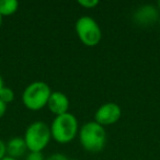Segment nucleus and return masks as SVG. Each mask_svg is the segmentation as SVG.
<instances>
[{
    "mask_svg": "<svg viewBox=\"0 0 160 160\" xmlns=\"http://www.w3.org/2000/svg\"><path fill=\"white\" fill-rule=\"evenodd\" d=\"M79 139L81 146L87 151L98 152L102 150L107 144V132L102 125L92 121L81 126Z\"/></svg>",
    "mask_w": 160,
    "mask_h": 160,
    "instance_id": "obj_1",
    "label": "nucleus"
},
{
    "mask_svg": "<svg viewBox=\"0 0 160 160\" xmlns=\"http://www.w3.org/2000/svg\"><path fill=\"white\" fill-rule=\"evenodd\" d=\"M52 94L49 86L44 81H34L30 83L22 93V102L27 109L38 111L47 105Z\"/></svg>",
    "mask_w": 160,
    "mask_h": 160,
    "instance_id": "obj_3",
    "label": "nucleus"
},
{
    "mask_svg": "<svg viewBox=\"0 0 160 160\" xmlns=\"http://www.w3.org/2000/svg\"><path fill=\"white\" fill-rule=\"evenodd\" d=\"M76 33L86 46L93 47L100 43L102 38L100 25L91 17L83 16L76 21Z\"/></svg>",
    "mask_w": 160,
    "mask_h": 160,
    "instance_id": "obj_5",
    "label": "nucleus"
},
{
    "mask_svg": "<svg viewBox=\"0 0 160 160\" xmlns=\"http://www.w3.org/2000/svg\"><path fill=\"white\" fill-rule=\"evenodd\" d=\"M1 24H2V16L0 14V28H1Z\"/></svg>",
    "mask_w": 160,
    "mask_h": 160,
    "instance_id": "obj_19",
    "label": "nucleus"
},
{
    "mask_svg": "<svg viewBox=\"0 0 160 160\" xmlns=\"http://www.w3.org/2000/svg\"><path fill=\"white\" fill-rule=\"evenodd\" d=\"M158 7L160 8V1H159V2H158Z\"/></svg>",
    "mask_w": 160,
    "mask_h": 160,
    "instance_id": "obj_20",
    "label": "nucleus"
},
{
    "mask_svg": "<svg viewBox=\"0 0 160 160\" xmlns=\"http://www.w3.org/2000/svg\"><path fill=\"white\" fill-rule=\"evenodd\" d=\"M78 5H80L83 8H87V9H92L99 5V1L98 0H79Z\"/></svg>",
    "mask_w": 160,
    "mask_h": 160,
    "instance_id": "obj_12",
    "label": "nucleus"
},
{
    "mask_svg": "<svg viewBox=\"0 0 160 160\" xmlns=\"http://www.w3.org/2000/svg\"><path fill=\"white\" fill-rule=\"evenodd\" d=\"M79 129L78 121L73 114L67 113L55 116L51 125V134L59 144H68L76 137Z\"/></svg>",
    "mask_w": 160,
    "mask_h": 160,
    "instance_id": "obj_2",
    "label": "nucleus"
},
{
    "mask_svg": "<svg viewBox=\"0 0 160 160\" xmlns=\"http://www.w3.org/2000/svg\"><path fill=\"white\" fill-rule=\"evenodd\" d=\"M6 111H7V104L5 102L0 100V118H2L3 115L6 114Z\"/></svg>",
    "mask_w": 160,
    "mask_h": 160,
    "instance_id": "obj_16",
    "label": "nucleus"
},
{
    "mask_svg": "<svg viewBox=\"0 0 160 160\" xmlns=\"http://www.w3.org/2000/svg\"><path fill=\"white\" fill-rule=\"evenodd\" d=\"M2 160H18V159H14V158H11V157H9V156H6Z\"/></svg>",
    "mask_w": 160,
    "mask_h": 160,
    "instance_id": "obj_18",
    "label": "nucleus"
},
{
    "mask_svg": "<svg viewBox=\"0 0 160 160\" xmlns=\"http://www.w3.org/2000/svg\"><path fill=\"white\" fill-rule=\"evenodd\" d=\"M47 107H48L49 111L55 116L62 115L68 112L69 109V99L65 93L60 91H54L52 92L51 97L47 102Z\"/></svg>",
    "mask_w": 160,
    "mask_h": 160,
    "instance_id": "obj_7",
    "label": "nucleus"
},
{
    "mask_svg": "<svg viewBox=\"0 0 160 160\" xmlns=\"http://www.w3.org/2000/svg\"><path fill=\"white\" fill-rule=\"evenodd\" d=\"M158 12L157 9L152 6H144L139 8L135 14V19L142 24H149L157 20Z\"/></svg>",
    "mask_w": 160,
    "mask_h": 160,
    "instance_id": "obj_9",
    "label": "nucleus"
},
{
    "mask_svg": "<svg viewBox=\"0 0 160 160\" xmlns=\"http://www.w3.org/2000/svg\"><path fill=\"white\" fill-rule=\"evenodd\" d=\"M3 87H5V86H3V80H2V77H1V75H0V91L2 90Z\"/></svg>",
    "mask_w": 160,
    "mask_h": 160,
    "instance_id": "obj_17",
    "label": "nucleus"
},
{
    "mask_svg": "<svg viewBox=\"0 0 160 160\" xmlns=\"http://www.w3.org/2000/svg\"><path fill=\"white\" fill-rule=\"evenodd\" d=\"M0 100L5 102L6 104L12 102L14 100V92L11 88L8 87H3L2 90L0 91Z\"/></svg>",
    "mask_w": 160,
    "mask_h": 160,
    "instance_id": "obj_11",
    "label": "nucleus"
},
{
    "mask_svg": "<svg viewBox=\"0 0 160 160\" xmlns=\"http://www.w3.org/2000/svg\"><path fill=\"white\" fill-rule=\"evenodd\" d=\"M25 160H45L42 151H30Z\"/></svg>",
    "mask_w": 160,
    "mask_h": 160,
    "instance_id": "obj_13",
    "label": "nucleus"
},
{
    "mask_svg": "<svg viewBox=\"0 0 160 160\" xmlns=\"http://www.w3.org/2000/svg\"><path fill=\"white\" fill-rule=\"evenodd\" d=\"M23 138L30 151H43L52 138L51 127L42 121H36L28 126Z\"/></svg>",
    "mask_w": 160,
    "mask_h": 160,
    "instance_id": "obj_4",
    "label": "nucleus"
},
{
    "mask_svg": "<svg viewBox=\"0 0 160 160\" xmlns=\"http://www.w3.org/2000/svg\"><path fill=\"white\" fill-rule=\"evenodd\" d=\"M18 8L19 2L17 0H0V14L2 17L16 13Z\"/></svg>",
    "mask_w": 160,
    "mask_h": 160,
    "instance_id": "obj_10",
    "label": "nucleus"
},
{
    "mask_svg": "<svg viewBox=\"0 0 160 160\" xmlns=\"http://www.w3.org/2000/svg\"><path fill=\"white\" fill-rule=\"evenodd\" d=\"M46 160H70L69 158H67L65 155H62V153H54V155L49 156ZM73 160V159H71Z\"/></svg>",
    "mask_w": 160,
    "mask_h": 160,
    "instance_id": "obj_14",
    "label": "nucleus"
},
{
    "mask_svg": "<svg viewBox=\"0 0 160 160\" xmlns=\"http://www.w3.org/2000/svg\"><path fill=\"white\" fill-rule=\"evenodd\" d=\"M7 148V156L14 159H18L19 157L23 156L25 151L28 150L27 144L23 137H13L6 144Z\"/></svg>",
    "mask_w": 160,
    "mask_h": 160,
    "instance_id": "obj_8",
    "label": "nucleus"
},
{
    "mask_svg": "<svg viewBox=\"0 0 160 160\" xmlns=\"http://www.w3.org/2000/svg\"><path fill=\"white\" fill-rule=\"evenodd\" d=\"M122 110L120 105L114 102H108L102 104L94 114V122L104 126L113 125L121 118Z\"/></svg>",
    "mask_w": 160,
    "mask_h": 160,
    "instance_id": "obj_6",
    "label": "nucleus"
},
{
    "mask_svg": "<svg viewBox=\"0 0 160 160\" xmlns=\"http://www.w3.org/2000/svg\"><path fill=\"white\" fill-rule=\"evenodd\" d=\"M6 156H7V148H6V144H5L3 140L0 139V160H2Z\"/></svg>",
    "mask_w": 160,
    "mask_h": 160,
    "instance_id": "obj_15",
    "label": "nucleus"
}]
</instances>
